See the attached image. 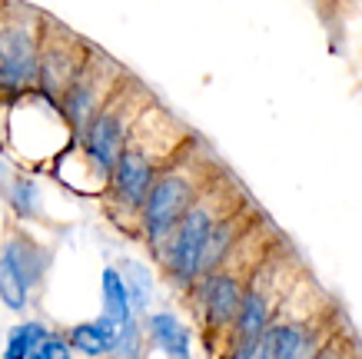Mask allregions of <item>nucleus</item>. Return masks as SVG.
<instances>
[{"mask_svg":"<svg viewBox=\"0 0 362 359\" xmlns=\"http://www.w3.org/2000/svg\"><path fill=\"white\" fill-rule=\"evenodd\" d=\"M213 176H216L213 160L193 147V137L160 170V176L153 180V186H150V193H146V200L140 207V229L146 246L153 250V256H160L163 243L176 229V223L197 203V196L213 183Z\"/></svg>","mask_w":362,"mask_h":359,"instance_id":"1","label":"nucleus"},{"mask_svg":"<svg viewBox=\"0 0 362 359\" xmlns=\"http://www.w3.org/2000/svg\"><path fill=\"white\" fill-rule=\"evenodd\" d=\"M243 200V193L236 190L230 176H213V183L197 196V203L183 213V220L176 223V229L170 233V239L163 243V250L156 260L163 263L166 276L176 286H193L199 280V260L206 250L209 229L216 227V220L233 210Z\"/></svg>","mask_w":362,"mask_h":359,"instance_id":"2","label":"nucleus"},{"mask_svg":"<svg viewBox=\"0 0 362 359\" xmlns=\"http://www.w3.org/2000/svg\"><path fill=\"white\" fill-rule=\"evenodd\" d=\"M153 103V97L133 80V76H123L117 90L110 93V100L100 107V113L87 123V130L77 137L80 153L87 156L90 170L107 183L117 166V156H120L123 143L130 137L133 123L140 120V113Z\"/></svg>","mask_w":362,"mask_h":359,"instance_id":"3","label":"nucleus"},{"mask_svg":"<svg viewBox=\"0 0 362 359\" xmlns=\"http://www.w3.org/2000/svg\"><path fill=\"white\" fill-rule=\"evenodd\" d=\"M123 76L127 74L113 64L110 57H103L100 50H90L83 67L77 70V76L64 90V97L57 100V110L64 117L66 130L74 133V137H80V133L87 130V123L110 100V93L117 90V84H120Z\"/></svg>","mask_w":362,"mask_h":359,"instance_id":"4","label":"nucleus"},{"mask_svg":"<svg viewBox=\"0 0 362 359\" xmlns=\"http://www.w3.org/2000/svg\"><path fill=\"white\" fill-rule=\"evenodd\" d=\"M37 57H40V27L30 13H0V90L27 93L37 87Z\"/></svg>","mask_w":362,"mask_h":359,"instance_id":"5","label":"nucleus"},{"mask_svg":"<svg viewBox=\"0 0 362 359\" xmlns=\"http://www.w3.org/2000/svg\"><path fill=\"white\" fill-rule=\"evenodd\" d=\"M90 47L80 44L74 33H66L60 27V40L54 37V23H44L40 30V57H37V93L54 103L64 97V90L70 87V80L77 76V70L87 60Z\"/></svg>","mask_w":362,"mask_h":359,"instance_id":"6","label":"nucleus"},{"mask_svg":"<svg viewBox=\"0 0 362 359\" xmlns=\"http://www.w3.org/2000/svg\"><path fill=\"white\" fill-rule=\"evenodd\" d=\"M252 280V276H250ZM236 270H230L223 263L220 270L199 276V313H203V326H206V336H226L233 329V319L240 313L243 293H246V283Z\"/></svg>","mask_w":362,"mask_h":359,"instance_id":"7","label":"nucleus"},{"mask_svg":"<svg viewBox=\"0 0 362 359\" xmlns=\"http://www.w3.org/2000/svg\"><path fill=\"white\" fill-rule=\"evenodd\" d=\"M117 333H120V326L110 323L107 316H100V319H90V323H77L64 339L80 356L103 359V356H110L113 346H117Z\"/></svg>","mask_w":362,"mask_h":359,"instance_id":"8","label":"nucleus"},{"mask_svg":"<svg viewBox=\"0 0 362 359\" xmlns=\"http://www.w3.org/2000/svg\"><path fill=\"white\" fill-rule=\"evenodd\" d=\"M146 333L156 349H163L166 359H193V339L189 329L176 319L173 313H153L146 316Z\"/></svg>","mask_w":362,"mask_h":359,"instance_id":"9","label":"nucleus"},{"mask_svg":"<svg viewBox=\"0 0 362 359\" xmlns=\"http://www.w3.org/2000/svg\"><path fill=\"white\" fill-rule=\"evenodd\" d=\"M0 253H4V256L11 260V266L21 273L23 283L30 286V290L40 283V280H44L47 266H50V253L40 250V246H37L30 237H23V233H17V237L7 239Z\"/></svg>","mask_w":362,"mask_h":359,"instance_id":"10","label":"nucleus"},{"mask_svg":"<svg viewBox=\"0 0 362 359\" xmlns=\"http://www.w3.org/2000/svg\"><path fill=\"white\" fill-rule=\"evenodd\" d=\"M103 316L123 326L133 319V309H130V296H127V286H123V276L117 266H107L103 270Z\"/></svg>","mask_w":362,"mask_h":359,"instance_id":"11","label":"nucleus"},{"mask_svg":"<svg viewBox=\"0 0 362 359\" xmlns=\"http://www.w3.org/2000/svg\"><path fill=\"white\" fill-rule=\"evenodd\" d=\"M50 336V329L37 319H27V323H17V326L7 333V346H4V359H30L33 349L40 346L44 339Z\"/></svg>","mask_w":362,"mask_h":359,"instance_id":"12","label":"nucleus"},{"mask_svg":"<svg viewBox=\"0 0 362 359\" xmlns=\"http://www.w3.org/2000/svg\"><path fill=\"white\" fill-rule=\"evenodd\" d=\"M27 300H30V286L23 283V276L11 266V260L0 253V303L13 309V313H23L27 309Z\"/></svg>","mask_w":362,"mask_h":359,"instance_id":"13","label":"nucleus"},{"mask_svg":"<svg viewBox=\"0 0 362 359\" xmlns=\"http://www.w3.org/2000/svg\"><path fill=\"white\" fill-rule=\"evenodd\" d=\"M120 276H123V286H127V296H130L133 316H143L146 306H150V273H146V266L136 260H127Z\"/></svg>","mask_w":362,"mask_h":359,"instance_id":"14","label":"nucleus"},{"mask_svg":"<svg viewBox=\"0 0 362 359\" xmlns=\"http://www.w3.org/2000/svg\"><path fill=\"white\" fill-rule=\"evenodd\" d=\"M7 200L17 217H40V190L30 176H13L11 186H7Z\"/></svg>","mask_w":362,"mask_h":359,"instance_id":"15","label":"nucleus"},{"mask_svg":"<svg viewBox=\"0 0 362 359\" xmlns=\"http://www.w3.org/2000/svg\"><path fill=\"white\" fill-rule=\"evenodd\" d=\"M113 359H140L143 356V326L136 319L123 323L120 333H117V346L110 353Z\"/></svg>","mask_w":362,"mask_h":359,"instance_id":"16","label":"nucleus"},{"mask_svg":"<svg viewBox=\"0 0 362 359\" xmlns=\"http://www.w3.org/2000/svg\"><path fill=\"white\" fill-rule=\"evenodd\" d=\"M30 359H74V349H70V343H66L64 336L50 333V336H47L40 346L33 349Z\"/></svg>","mask_w":362,"mask_h":359,"instance_id":"17","label":"nucleus"},{"mask_svg":"<svg viewBox=\"0 0 362 359\" xmlns=\"http://www.w3.org/2000/svg\"><path fill=\"white\" fill-rule=\"evenodd\" d=\"M7 186H11V180H7V166H4V160H0V193H7Z\"/></svg>","mask_w":362,"mask_h":359,"instance_id":"18","label":"nucleus"}]
</instances>
